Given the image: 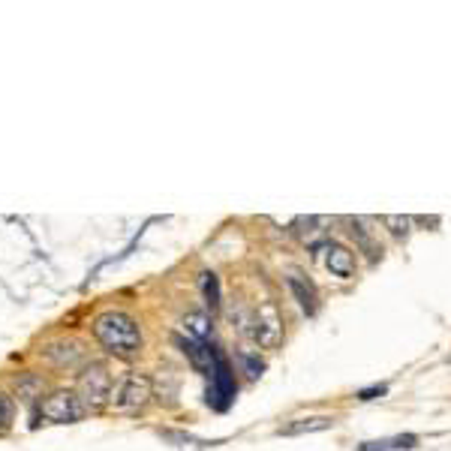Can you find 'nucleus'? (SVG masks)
I'll return each instance as SVG.
<instances>
[{
	"label": "nucleus",
	"mask_w": 451,
	"mask_h": 451,
	"mask_svg": "<svg viewBox=\"0 0 451 451\" xmlns=\"http://www.w3.org/2000/svg\"><path fill=\"white\" fill-rule=\"evenodd\" d=\"M235 361H238L241 373H244L250 383L262 379V373L268 370V364H265L262 355H259V352H250V349H238V352H235Z\"/></svg>",
	"instance_id": "2eb2a0df"
},
{
	"label": "nucleus",
	"mask_w": 451,
	"mask_h": 451,
	"mask_svg": "<svg viewBox=\"0 0 451 451\" xmlns=\"http://www.w3.org/2000/svg\"><path fill=\"white\" fill-rule=\"evenodd\" d=\"M151 397H154L151 376H145V373H129V376H124V383L111 392V406L120 412H136V409H142Z\"/></svg>",
	"instance_id": "39448f33"
},
{
	"label": "nucleus",
	"mask_w": 451,
	"mask_h": 451,
	"mask_svg": "<svg viewBox=\"0 0 451 451\" xmlns=\"http://www.w3.org/2000/svg\"><path fill=\"white\" fill-rule=\"evenodd\" d=\"M178 349L184 352V358L190 361V367H193L196 373H202V376H211L214 373V352L217 346H208L202 340H190V337H175Z\"/></svg>",
	"instance_id": "0eeeda50"
},
{
	"label": "nucleus",
	"mask_w": 451,
	"mask_h": 451,
	"mask_svg": "<svg viewBox=\"0 0 451 451\" xmlns=\"http://www.w3.org/2000/svg\"><path fill=\"white\" fill-rule=\"evenodd\" d=\"M42 388V379H37V376H24V379H19V397H24V401H33V397H39L37 392Z\"/></svg>",
	"instance_id": "412c9836"
},
{
	"label": "nucleus",
	"mask_w": 451,
	"mask_h": 451,
	"mask_svg": "<svg viewBox=\"0 0 451 451\" xmlns=\"http://www.w3.org/2000/svg\"><path fill=\"white\" fill-rule=\"evenodd\" d=\"M181 328L187 331L190 340H208L214 334V316H208L205 310H190V313L181 316Z\"/></svg>",
	"instance_id": "ddd939ff"
},
{
	"label": "nucleus",
	"mask_w": 451,
	"mask_h": 451,
	"mask_svg": "<svg viewBox=\"0 0 451 451\" xmlns=\"http://www.w3.org/2000/svg\"><path fill=\"white\" fill-rule=\"evenodd\" d=\"M91 331L102 349L115 355V358L129 361L142 352V328L124 310H106V313H100L93 319Z\"/></svg>",
	"instance_id": "f257e3e1"
},
{
	"label": "nucleus",
	"mask_w": 451,
	"mask_h": 451,
	"mask_svg": "<svg viewBox=\"0 0 451 451\" xmlns=\"http://www.w3.org/2000/svg\"><path fill=\"white\" fill-rule=\"evenodd\" d=\"M39 355L55 367H75L84 358V346L79 340H51L42 346Z\"/></svg>",
	"instance_id": "6e6552de"
},
{
	"label": "nucleus",
	"mask_w": 451,
	"mask_h": 451,
	"mask_svg": "<svg viewBox=\"0 0 451 451\" xmlns=\"http://www.w3.org/2000/svg\"><path fill=\"white\" fill-rule=\"evenodd\" d=\"M75 394L84 403V409H102L106 403H111V373L102 361H91L88 367L79 373L75 383Z\"/></svg>",
	"instance_id": "f03ea898"
},
{
	"label": "nucleus",
	"mask_w": 451,
	"mask_h": 451,
	"mask_svg": "<svg viewBox=\"0 0 451 451\" xmlns=\"http://www.w3.org/2000/svg\"><path fill=\"white\" fill-rule=\"evenodd\" d=\"M84 403L79 401L75 392H66V388H57V392L46 394L39 401V409H37V421H48V424H75L84 418Z\"/></svg>",
	"instance_id": "7ed1b4c3"
},
{
	"label": "nucleus",
	"mask_w": 451,
	"mask_h": 451,
	"mask_svg": "<svg viewBox=\"0 0 451 451\" xmlns=\"http://www.w3.org/2000/svg\"><path fill=\"white\" fill-rule=\"evenodd\" d=\"M355 451H392V448H388V439H370V442H358Z\"/></svg>",
	"instance_id": "4be33fe9"
},
{
	"label": "nucleus",
	"mask_w": 451,
	"mask_h": 451,
	"mask_svg": "<svg viewBox=\"0 0 451 451\" xmlns=\"http://www.w3.org/2000/svg\"><path fill=\"white\" fill-rule=\"evenodd\" d=\"M199 289H202V298H205V304L208 310H211V316L220 310L223 304V295H220V277H217L214 271H202L199 274Z\"/></svg>",
	"instance_id": "4468645a"
},
{
	"label": "nucleus",
	"mask_w": 451,
	"mask_h": 451,
	"mask_svg": "<svg viewBox=\"0 0 451 451\" xmlns=\"http://www.w3.org/2000/svg\"><path fill=\"white\" fill-rule=\"evenodd\" d=\"M15 421V401L10 394H0V430Z\"/></svg>",
	"instance_id": "aec40b11"
},
{
	"label": "nucleus",
	"mask_w": 451,
	"mask_h": 451,
	"mask_svg": "<svg viewBox=\"0 0 451 451\" xmlns=\"http://www.w3.org/2000/svg\"><path fill=\"white\" fill-rule=\"evenodd\" d=\"M253 340L262 346V349H277L280 340H283V316H280V310H277L271 301L259 307V313H256V337H253Z\"/></svg>",
	"instance_id": "423d86ee"
},
{
	"label": "nucleus",
	"mask_w": 451,
	"mask_h": 451,
	"mask_svg": "<svg viewBox=\"0 0 451 451\" xmlns=\"http://www.w3.org/2000/svg\"><path fill=\"white\" fill-rule=\"evenodd\" d=\"M238 397V383H235V370H232L229 358L217 349L214 352V373H211V388L205 394V403L214 412H226Z\"/></svg>",
	"instance_id": "20e7f679"
},
{
	"label": "nucleus",
	"mask_w": 451,
	"mask_h": 451,
	"mask_svg": "<svg viewBox=\"0 0 451 451\" xmlns=\"http://www.w3.org/2000/svg\"><path fill=\"white\" fill-rule=\"evenodd\" d=\"M325 223H328L325 217H295L292 226H289V232H292L295 238H301V241H310L313 235H319V232H322L319 226H325Z\"/></svg>",
	"instance_id": "dca6fc26"
},
{
	"label": "nucleus",
	"mask_w": 451,
	"mask_h": 451,
	"mask_svg": "<svg viewBox=\"0 0 451 451\" xmlns=\"http://www.w3.org/2000/svg\"><path fill=\"white\" fill-rule=\"evenodd\" d=\"M412 223H421V226H439V217H412Z\"/></svg>",
	"instance_id": "5701e85b"
},
{
	"label": "nucleus",
	"mask_w": 451,
	"mask_h": 451,
	"mask_svg": "<svg viewBox=\"0 0 451 451\" xmlns=\"http://www.w3.org/2000/svg\"><path fill=\"white\" fill-rule=\"evenodd\" d=\"M383 226L392 232V238L397 241H406L412 235V217H403V214H385L383 217Z\"/></svg>",
	"instance_id": "f3484780"
},
{
	"label": "nucleus",
	"mask_w": 451,
	"mask_h": 451,
	"mask_svg": "<svg viewBox=\"0 0 451 451\" xmlns=\"http://www.w3.org/2000/svg\"><path fill=\"white\" fill-rule=\"evenodd\" d=\"M388 448L392 451H412V448H418V436H415V433H397V436H388Z\"/></svg>",
	"instance_id": "6ab92c4d"
},
{
	"label": "nucleus",
	"mask_w": 451,
	"mask_h": 451,
	"mask_svg": "<svg viewBox=\"0 0 451 451\" xmlns=\"http://www.w3.org/2000/svg\"><path fill=\"white\" fill-rule=\"evenodd\" d=\"M355 253L346 244H337V241H328L325 244V268L340 280H352L355 277Z\"/></svg>",
	"instance_id": "1a4fd4ad"
},
{
	"label": "nucleus",
	"mask_w": 451,
	"mask_h": 451,
	"mask_svg": "<svg viewBox=\"0 0 451 451\" xmlns=\"http://www.w3.org/2000/svg\"><path fill=\"white\" fill-rule=\"evenodd\" d=\"M334 415H304V418H292L286 421L277 436H307V433H322L334 427Z\"/></svg>",
	"instance_id": "9d476101"
},
{
	"label": "nucleus",
	"mask_w": 451,
	"mask_h": 451,
	"mask_svg": "<svg viewBox=\"0 0 451 451\" xmlns=\"http://www.w3.org/2000/svg\"><path fill=\"white\" fill-rule=\"evenodd\" d=\"M385 394H388V383H376V385L358 388V392H355V401L370 403V401H379V397H385Z\"/></svg>",
	"instance_id": "a211bd4d"
},
{
	"label": "nucleus",
	"mask_w": 451,
	"mask_h": 451,
	"mask_svg": "<svg viewBox=\"0 0 451 451\" xmlns=\"http://www.w3.org/2000/svg\"><path fill=\"white\" fill-rule=\"evenodd\" d=\"M367 226H370L367 217H352V220H349V232H352V238H355V244H358L361 253L367 256L370 262H379V259H383V244L370 235Z\"/></svg>",
	"instance_id": "f8f14e48"
},
{
	"label": "nucleus",
	"mask_w": 451,
	"mask_h": 451,
	"mask_svg": "<svg viewBox=\"0 0 451 451\" xmlns=\"http://www.w3.org/2000/svg\"><path fill=\"white\" fill-rule=\"evenodd\" d=\"M286 286H289L292 298L298 301V307L304 310L307 316H316L319 313V292H316L313 283L304 280L301 274H289V277H286Z\"/></svg>",
	"instance_id": "9b49d317"
}]
</instances>
